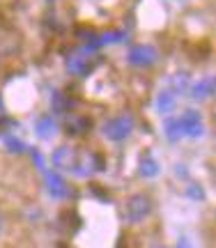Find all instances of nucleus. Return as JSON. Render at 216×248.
<instances>
[{"label": "nucleus", "mask_w": 216, "mask_h": 248, "mask_svg": "<svg viewBox=\"0 0 216 248\" xmlns=\"http://www.w3.org/2000/svg\"><path fill=\"white\" fill-rule=\"evenodd\" d=\"M182 136H184V133H182L180 120H177V117H172V120H168V122H166V138L175 142V140H180Z\"/></svg>", "instance_id": "12"}, {"label": "nucleus", "mask_w": 216, "mask_h": 248, "mask_svg": "<svg viewBox=\"0 0 216 248\" xmlns=\"http://www.w3.org/2000/svg\"><path fill=\"white\" fill-rule=\"evenodd\" d=\"M53 166L60 170H69V172H76V166H78V152L72 150V147H58L53 152Z\"/></svg>", "instance_id": "6"}, {"label": "nucleus", "mask_w": 216, "mask_h": 248, "mask_svg": "<svg viewBox=\"0 0 216 248\" xmlns=\"http://www.w3.org/2000/svg\"><path fill=\"white\" fill-rule=\"evenodd\" d=\"M138 168H140V175H143V177H156V172H159V163H156L152 156H143Z\"/></svg>", "instance_id": "11"}, {"label": "nucleus", "mask_w": 216, "mask_h": 248, "mask_svg": "<svg viewBox=\"0 0 216 248\" xmlns=\"http://www.w3.org/2000/svg\"><path fill=\"white\" fill-rule=\"evenodd\" d=\"M182 126V133L189 136V138H200L205 126H202V117H200L198 110H184V115L177 117Z\"/></svg>", "instance_id": "4"}, {"label": "nucleus", "mask_w": 216, "mask_h": 248, "mask_svg": "<svg viewBox=\"0 0 216 248\" xmlns=\"http://www.w3.org/2000/svg\"><path fill=\"white\" fill-rule=\"evenodd\" d=\"M126 60H129L131 67L147 69V67H154V64H156V60H159V51H156L152 44H136V46L129 48Z\"/></svg>", "instance_id": "3"}, {"label": "nucleus", "mask_w": 216, "mask_h": 248, "mask_svg": "<svg viewBox=\"0 0 216 248\" xmlns=\"http://www.w3.org/2000/svg\"><path fill=\"white\" fill-rule=\"evenodd\" d=\"M131 131H134V117L131 115H115L101 124L104 138H108V140H113V142L126 140L131 136Z\"/></svg>", "instance_id": "1"}, {"label": "nucleus", "mask_w": 216, "mask_h": 248, "mask_svg": "<svg viewBox=\"0 0 216 248\" xmlns=\"http://www.w3.org/2000/svg\"><path fill=\"white\" fill-rule=\"evenodd\" d=\"M92 60H90V53L88 51H78V53H74L67 58V71L74 74V76H88L92 71Z\"/></svg>", "instance_id": "5"}, {"label": "nucleus", "mask_w": 216, "mask_h": 248, "mask_svg": "<svg viewBox=\"0 0 216 248\" xmlns=\"http://www.w3.org/2000/svg\"><path fill=\"white\" fill-rule=\"evenodd\" d=\"M175 104H177V97L172 94L170 90L161 92L159 99H156V108H159V113H170L172 108H175Z\"/></svg>", "instance_id": "10"}, {"label": "nucleus", "mask_w": 216, "mask_h": 248, "mask_svg": "<svg viewBox=\"0 0 216 248\" xmlns=\"http://www.w3.org/2000/svg\"><path fill=\"white\" fill-rule=\"evenodd\" d=\"M177 248H191V244H189L186 239H182V241H180V246H177Z\"/></svg>", "instance_id": "15"}, {"label": "nucleus", "mask_w": 216, "mask_h": 248, "mask_svg": "<svg viewBox=\"0 0 216 248\" xmlns=\"http://www.w3.org/2000/svg\"><path fill=\"white\" fill-rule=\"evenodd\" d=\"M55 129H58V124H55V120L51 115L37 120V133H39V138H51L55 133Z\"/></svg>", "instance_id": "9"}, {"label": "nucleus", "mask_w": 216, "mask_h": 248, "mask_svg": "<svg viewBox=\"0 0 216 248\" xmlns=\"http://www.w3.org/2000/svg\"><path fill=\"white\" fill-rule=\"evenodd\" d=\"M156 248H161V246H156Z\"/></svg>", "instance_id": "17"}, {"label": "nucleus", "mask_w": 216, "mask_h": 248, "mask_svg": "<svg viewBox=\"0 0 216 248\" xmlns=\"http://www.w3.org/2000/svg\"><path fill=\"white\" fill-rule=\"evenodd\" d=\"M212 92H214V78H202L191 88V97L198 99V101H205V99L212 97Z\"/></svg>", "instance_id": "8"}, {"label": "nucleus", "mask_w": 216, "mask_h": 248, "mask_svg": "<svg viewBox=\"0 0 216 248\" xmlns=\"http://www.w3.org/2000/svg\"><path fill=\"white\" fill-rule=\"evenodd\" d=\"M182 90H186V76H184V74H182V76H175L170 92L175 94V92H182Z\"/></svg>", "instance_id": "14"}, {"label": "nucleus", "mask_w": 216, "mask_h": 248, "mask_svg": "<svg viewBox=\"0 0 216 248\" xmlns=\"http://www.w3.org/2000/svg\"><path fill=\"white\" fill-rule=\"evenodd\" d=\"M152 214V200L145 193L131 195L124 202V218L129 223H143Z\"/></svg>", "instance_id": "2"}, {"label": "nucleus", "mask_w": 216, "mask_h": 248, "mask_svg": "<svg viewBox=\"0 0 216 248\" xmlns=\"http://www.w3.org/2000/svg\"><path fill=\"white\" fill-rule=\"evenodd\" d=\"M0 113H2V101H0Z\"/></svg>", "instance_id": "16"}, {"label": "nucleus", "mask_w": 216, "mask_h": 248, "mask_svg": "<svg viewBox=\"0 0 216 248\" xmlns=\"http://www.w3.org/2000/svg\"><path fill=\"white\" fill-rule=\"evenodd\" d=\"M69 126V131L74 133V136H81L85 129H90V122L88 120H78V117H72V122L67 124Z\"/></svg>", "instance_id": "13"}, {"label": "nucleus", "mask_w": 216, "mask_h": 248, "mask_svg": "<svg viewBox=\"0 0 216 248\" xmlns=\"http://www.w3.org/2000/svg\"><path fill=\"white\" fill-rule=\"evenodd\" d=\"M46 186H48V193L53 195V198H67V193H69L67 182H64L55 170H48V172H46Z\"/></svg>", "instance_id": "7"}]
</instances>
